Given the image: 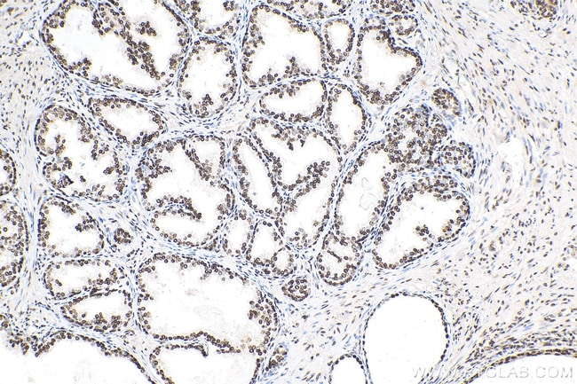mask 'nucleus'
I'll return each instance as SVG.
<instances>
[{"label":"nucleus","mask_w":577,"mask_h":384,"mask_svg":"<svg viewBox=\"0 0 577 384\" xmlns=\"http://www.w3.org/2000/svg\"><path fill=\"white\" fill-rule=\"evenodd\" d=\"M100 16H101V18L106 17V16H107V12H100Z\"/></svg>","instance_id":"19"},{"label":"nucleus","mask_w":577,"mask_h":384,"mask_svg":"<svg viewBox=\"0 0 577 384\" xmlns=\"http://www.w3.org/2000/svg\"><path fill=\"white\" fill-rule=\"evenodd\" d=\"M228 161L239 198L254 214L276 220L284 198L267 161L245 128L229 137Z\"/></svg>","instance_id":"6"},{"label":"nucleus","mask_w":577,"mask_h":384,"mask_svg":"<svg viewBox=\"0 0 577 384\" xmlns=\"http://www.w3.org/2000/svg\"><path fill=\"white\" fill-rule=\"evenodd\" d=\"M59 18L62 19V20H65L66 19V13L63 12H60Z\"/></svg>","instance_id":"17"},{"label":"nucleus","mask_w":577,"mask_h":384,"mask_svg":"<svg viewBox=\"0 0 577 384\" xmlns=\"http://www.w3.org/2000/svg\"><path fill=\"white\" fill-rule=\"evenodd\" d=\"M296 253L283 239L273 220L260 217L243 257L263 276L284 278L297 269Z\"/></svg>","instance_id":"10"},{"label":"nucleus","mask_w":577,"mask_h":384,"mask_svg":"<svg viewBox=\"0 0 577 384\" xmlns=\"http://www.w3.org/2000/svg\"><path fill=\"white\" fill-rule=\"evenodd\" d=\"M244 128L267 161L283 198L317 177L343 175L344 160L320 126L253 116Z\"/></svg>","instance_id":"2"},{"label":"nucleus","mask_w":577,"mask_h":384,"mask_svg":"<svg viewBox=\"0 0 577 384\" xmlns=\"http://www.w3.org/2000/svg\"><path fill=\"white\" fill-rule=\"evenodd\" d=\"M266 3L300 20L318 24L340 17L351 6L348 1H266Z\"/></svg>","instance_id":"14"},{"label":"nucleus","mask_w":577,"mask_h":384,"mask_svg":"<svg viewBox=\"0 0 577 384\" xmlns=\"http://www.w3.org/2000/svg\"><path fill=\"white\" fill-rule=\"evenodd\" d=\"M59 26L63 27L65 26V20H61L59 22Z\"/></svg>","instance_id":"20"},{"label":"nucleus","mask_w":577,"mask_h":384,"mask_svg":"<svg viewBox=\"0 0 577 384\" xmlns=\"http://www.w3.org/2000/svg\"><path fill=\"white\" fill-rule=\"evenodd\" d=\"M109 25H110V27H111L112 29H113V28H115V27H117L116 23L114 22V21H110V22H109Z\"/></svg>","instance_id":"15"},{"label":"nucleus","mask_w":577,"mask_h":384,"mask_svg":"<svg viewBox=\"0 0 577 384\" xmlns=\"http://www.w3.org/2000/svg\"><path fill=\"white\" fill-rule=\"evenodd\" d=\"M104 21H105V23H108V22H110L111 20H110V18H109V17H106V18L104 19Z\"/></svg>","instance_id":"18"},{"label":"nucleus","mask_w":577,"mask_h":384,"mask_svg":"<svg viewBox=\"0 0 577 384\" xmlns=\"http://www.w3.org/2000/svg\"><path fill=\"white\" fill-rule=\"evenodd\" d=\"M331 82L328 78L307 77L276 83L261 92L251 112L281 123L320 126Z\"/></svg>","instance_id":"7"},{"label":"nucleus","mask_w":577,"mask_h":384,"mask_svg":"<svg viewBox=\"0 0 577 384\" xmlns=\"http://www.w3.org/2000/svg\"><path fill=\"white\" fill-rule=\"evenodd\" d=\"M253 214L240 199L218 238L217 248L219 251L230 257L244 256L257 222Z\"/></svg>","instance_id":"13"},{"label":"nucleus","mask_w":577,"mask_h":384,"mask_svg":"<svg viewBox=\"0 0 577 384\" xmlns=\"http://www.w3.org/2000/svg\"><path fill=\"white\" fill-rule=\"evenodd\" d=\"M102 29H103V31H104L105 33H107V34L112 32V28H111V27H106V28L103 27Z\"/></svg>","instance_id":"16"},{"label":"nucleus","mask_w":577,"mask_h":384,"mask_svg":"<svg viewBox=\"0 0 577 384\" xmlns=\"http://www.w3.org/2000/svg\"><path fill=\"white\" fill-rule=\"evenodd\" d=\"M362 251L328 228L315 260L319 277L329 286L346 284L360 267Z\"/></svg>","instance_id":"11"},{"label":"nucleus","mask_w":577,"mask_h":384,"mask_svg":"<svg viewBox=\"0 0 577 384\" xmlns=\"http://www.w3.org/2000/svg\"><path fill=\"white\" fill-rule=\"evenodd\" d=\"M318 26L330 75L348 62L356 42V32L352 23L343 17L327 20Z\"/></svg>","instance_id":"12"},{"label":"nucleus","mask_w":577,"mask_h":384,"mask_svg":"<svg viewBox=\"0 0 577 384\" xmlns=\"http://www.w3.org/2000/svg\"><path fill=\"white\" fill-rule=\"evenodd\" d=\"M197 36L240 45L252 2L173 1Z\"/></svg>","instance_id":"9"},{"label":"nucleus","mask_w":577,"mask_h":384,"mask_svg":"<svg viewBox=\"0 0 577 384\" xmlns=\"http://www.w3.org/2000/svg\"><path fill=\"white\" fill-rule=\"evenodd\" d=\"M320 127L339 151L345 169L370 128V117L357 90L342 82L332 81Z\"/></svg>","instance_id":"8"},{"label":"nucleus","mask_w":577,"mask_h":384,"mask_svg":"<svg viewBox=\"0 0 577 384\" xmlns=\"http://www.w3.org/2000/svg\"><path fill=\"white\" fill-rule=\"evenodd\" d=\"M341 174L317 177L284 198L274 223L287 244L296 252L312 249L324 236L332 218Z\"/></svg>","instance_id":"5"},{"label":"nucleus","mask_w":577,"mask_h":384,"mask_svg":"<svg viewBox=\"0 0 577 384\" xmlns=\"http://www.w3.org/2000/svg\"><path fill=\"white\" fill-rule=\"evenodd\" d=\"M83 63L82 61L78 62V67H82Z\"/></svg>","instance_id":"21"},{"label":"nucleus","mask_w":577,"mask_h":384,"mask_svg":"<svg viewBox=\"0 0 577 384\" xmlns=\"http://www.w3.org/2000/svg\"><path fill=\"white\" fill-rule=\"evenodd\" d=\"M176 93L186 115L205 121L223 116L241 100L239 45L197 36L180 68Z\"/></svg>","instance_id":"3"},{"label":"nucleus","mask_w":577,"mask_h":384,"mask_svg":"<svg viewBox=\"0 0 577 384\" xmlns=\"http://www.w3.org/2000/svg\"><path fill=\"white\" fill-rule=\"evenodd\" d=\"M375 144L359 153L340 180L329 229L336 235L363 249L372 234L383 204L377 203V180L374 156ZM383 202V201H382Z\"/></svg>","instance_id":"4"},{"label":"nucleus","mask_w":577,"mask_h":384,"mask_svg":"<svg viewBox=\"0 0 577 384\" xmlns=\"http://www.w3.org/2000/svg\"><path fill=\"white\" fill-rule=\"evenodd\" d=\"M239 61L241 93L263 91L292 79L329 76L319 26L296 19L266 1L251 4Z\"/></svg>","instance_id":"1"}]
</instances>
